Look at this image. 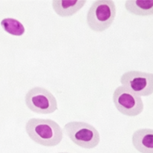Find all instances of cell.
I'll return each instance as SVG.
<instances>
[{
  "label": "cell",
  "mask_w": 153,
  "mask_h": 153,
  "mask_svg": "<svg viewBox=\"0 0 153 153\" xmlns=\"http://www.w3.org/2000/svg\"><path fill=\"white\" fill-rule=\"evenodd\" d=\"M125 8L134 16H153V0H127Z\"/></svg>",
  "instance_id": "cell-9"
},
{
  "label": "cell",
  "mask_w": 153,
  "mask_h": 153,
  "mask_svg": "<svg viewBox=\"0 0 153 153\" xmlns=\"http://www.w3.org/2000/svg\"><path fill=\"white\" fill-rule=\"evenodd\" d=\"M132 143L140 153H153V129H139L132 134Z\"/></svg>",
  "instance_id": "cell-7"
},
{
  "label": "cell",
  "mask_w": 153,
  "mask_h": 153,
  "mask_svg": "<svg viewBox=\"0 0 153 153\" xmlns=\"http://www.w3.org/2000/svg\"><path fill=\"white\" fill-rule=\"evenodd\" d=\"M25 101L31 111L38 114H51L57 110V101L48 89L35 87L27 92Z\"/></svg>",
  "instance_id": "cell-4"
},
{
  "label": "cell",
  "mask_w": 153,
  "mask_h": 153,
  "mask_svg": "<svg viewBox=\"0 0 153 153\" xmlns=\"http://www.w3.org/2000/svg\"><path fill=\"white\" fill-rule=\"evenodd\" d=\"M25 131L32 141L46 147L57 146L64 137L59 124L50 119H30L25 125Z\"/></svg>",
  "instance_id": "cell-1"
},
{
  "label": "cell",
  "mask_w": 153,
  "mask_h": 153,
  "mask_svg": "<svg viewBox=\"0 0 153 153\" xmlns=\"http://www.w3.org/2000/svg\"><path fill=\"white\" fill-rule=\"evenodd\" d=\"M63 132L74 144L86 149L96 148L100 142V135L94 126L82 121L66 123Z\"/></svg>",
  "instance_id": "cell-3"
},
{
  "label": "cell",
  "mask_w": 153,
  "mask_h": 153,
  "mask_svg": "<svg viewBox=\"0 0 153 153\" xmlns=\"http://www.w3.org/2000/svg\"><path fill=\"white\" fill-rule=\"evenodd\" d=\"M2 29L13 36H22L25 32V28L22 23L13 18H5L0 22Z\"/></svg>",
  "instance_id": "cell-10"
},
{
  "label": "cell",
  "mask_w": 153,
  "mask_h": 153,
  "mask_svg": "<svg viewBox=\"0 0 153 153\" xmlns=\"http://www.w3.org/2000/svg\"><path fill=\"white\" fill-rule=\"evenodd\" d=\"M52 8L60 17H71L76 14L87 3L86 0H54Z\"/></svg>",
  "instance_id": "cell-8"
},
{
  "label": "cell",
  "mask_w": 153,
  "mask_h": 153,
  "mask_svg": "<svg viewBox=\"0 0 153 153\" xmlns=\"http://www.w3.org/2000/svg\"><path fill=\"white\" fill-rule=\"evenodd\" d=\"M58 153H69V152H58Z\"/></svg>",
  "instance_id": "cell-11"
},
{
  "label": "cell",
  "mask_w": 153,
  "mask_h": 153,
  "mask_svg": "<svg viewBox=\"0 0 153 153\" xmlns=\"http://www.w3.org/2000/svg\"><path fill=\"white\" fill-rule=\"evenodd\" d=\"M117 16V7L112 0L94 1L87 14V24L96 32H103L110 28Z\"/></svg>",
  "instance_id": "cell-2"
},
{
  "label": "cell",
  "mask_w": 153,
  "mask_h": 153,
  "mask_svg": "<svg viewBox=\"0 0 153 153\" xmlns=\"http://www.w3.org/2000/svg\"><path fill=\"white\" fill-rule=\"evenodd\" d=\"M113 101L117 110L127 117H136L144 110L142 97L122 85L115 89Z\"/></svg>",
  "instance_id": "cell-5"
},
{
  "label": "cell",
  "mask_w": 153,
  "mask_h": 153,
  "mask_svg": "<svg viewBox=\"0 0 153 153\" xmlns=\"http://www.w3.org/2000/svg\"><path fill=\"white\" fill-rule=\"evenodd\" d=\"M120 83L140 97L153 94V73L128 71L121 76Z\"/></svg>",
  "instance_id": "cell-6"
}]
</instances>
